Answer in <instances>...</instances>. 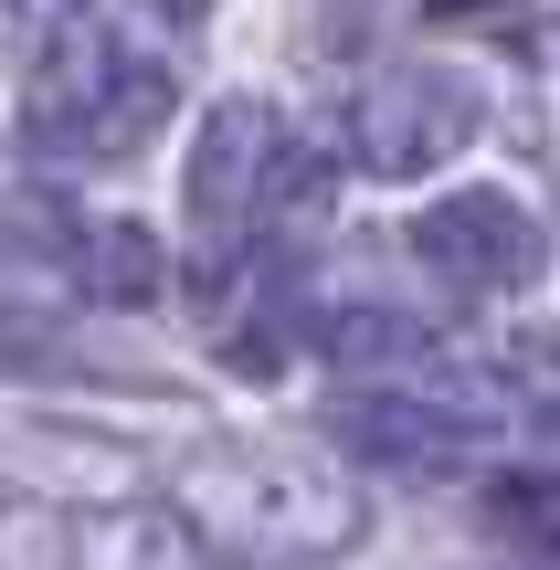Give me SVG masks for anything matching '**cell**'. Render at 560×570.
<instances>
[{
	"label": "cell",
	"mask_w": 560,
	"mask_h": 570,
	"mask_svg": "<svg viewBox=\"0 0 560 570\" xmlns=\"http://www.w3.org/2000/svg\"><path fill=\"white\" fill-rule=\"evenodd\" d=\"M275 159H286V117H275L265 96H223L202 117V138H190V223H202V233L265 223Z\"/></svg>",
	"instance_id": "5"
},
{
	"label": "cell",
	"mask_w": 560,
	"mask_h": 570,
	"mask_svg": "<svg viewBox=\"0 0 560 570\" xmlns=\"http://www.w3.org/2000/svg\"><path fill=\"white\" fill-rule=\"evenodd\" d=\"M487 529L529 560H560V465H519L487 487Z\"/></svg>",
	"instance_id": "9"
},
{
	"label": "cell",
	"mask_w": 560,
	"mask_h": 570,
	"mask_svg": "<svg viewBox=\"0 0 560 570\" xmlns=\"http://www.w3.org/2000/svg\"><path fill=\"white\" fill-rule=\"evenodd\" d=\"M75 21H85V0H0V63L11 75H42Z\"/></svg>",
	"instance_id": "10"
},
{
	"label": "cell",
	"mask_w": 560,
	"mask_h": 570,
	"mask_svg": "<svg viewBox=\"0 0 560 570\" xmlns=\"http://www.w3.org/2000/svg\"><path fill=\"white\" fill-rule=\"evenodd\" d=\"M169 550V529H159V508H75L53 529V570H148Z\"/></svg>",
	"instance_id": "8"
},
{
	"label": "cell",
	"mask_w": 560,
	"mask_h": 570,
	"mask_svg": "<svg viewBox=\"0 0 560 570\" xmlns=\"http://www.w3.org/2000/svg\"><path fill=\"white\" fill-rule=\"evenodd\" d=\"M477 85L444 75V63H392V75H371L350 96V159L371 169V180H423V169H444L465 138H477Z\"/></svg>",
	"instance_id": "3"
},
{
	"label": "cell",
	"mask_w": 560,
	"mask_h": 570,
	"mask_svg": "<svg viewBox=\"0 0 560 570\" xmlns=\"http://www.w3.org/2000/svg\"><path fill=\"white\" fill-rule=\"evenodd\" d=\"M32 85H42V117H32L42 148H75V159H127V148H148L169 127V106H180V85L148 53H117L106 21H75Z\"/></svg>",
	"instance_id": "2"
},
{
	"label": "cell",
	"mask_w": 560,
	"mask_h": 570,
	"mask_svg": "<svg viewBox=\"0 0 560 570\" xmlns=\"http://www.w3.org/2000/svg\"><path fill=\"white\" fill-rule=\"evenodd\" d=\"M169 518L223 570H317L360 539V497L296 454H190Z\"/></svg>",
	"instance_id": "1"
},
{
	"label": "cell",
	"mask_w": 560,
	"mask_h": 570,
	"mask_svg": "<svg viewBox=\"0 0 560 570\" xmlns=\"http://www.w3.org/2000/svg\"><path fill=\"white\" fill-rule=\"evenodd\" d=\"M75 296H96V306H159V285H169V254H159V233L148 223H75Z\"/></svg>",
	"instance_id": "7"
},
{
	"label": "cell",
	"mask_w": 560,
	"mask_h": 570,
	"mask_svg": "<svg viewBox=\"0 0 560 570\" xmlns=\"http://www.w3.org/2000/svg\"><path fill=\"white\" fill-rule=\"evenodd\" d=\"M148 11H159V21H212L223 0H148Z\"/></svg>",
	"instance_id": "11"
},
{
	"label": "cell",
	"mask_w": 560,
	"mask_h": 570,
	"mask_svg": "<svg viewBox=\"0 0 560 570\" xmlns=\"http://www.w3.org/2000/svg\"><path fill=\"white\" fill-rule=\"evenodd\" d=\"M317 348H328L338 370H360V381H381V391L444 381V348H434V327L392 317V306H350V317H328V327H317Z\"/></svg>",
	"instance_id": "6"
},
{
	"label": "cell",
	"mask_w": 560,
	"mask_h": 570,
	"mask_svg": "<svg viewBox=\"0 0 560 570\" xmlns=\"http://www.w3.org/2000/svg\"><path fill=\"white\" fill-rule=\"evenodd\" d=\"M413 254L444 285H465V296H529L540 265H550V233L508 190H444V202L413 212Z\"/></svg>",
	"instance_id": "4"
}]
</instances>
